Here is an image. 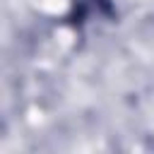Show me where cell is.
Instances as JSON below:
<instances>
[]
</instances>
